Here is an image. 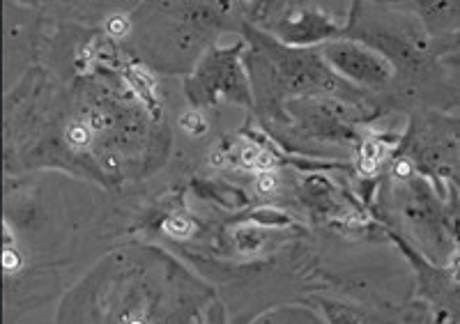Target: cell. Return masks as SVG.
<instances>
[{
	"instance_id": "5",
	"label": "cell",
	"mask_w": 460,
	"mask_h": 324,
	"mask_svg": "<svg viewBox=\"0 0 460 324\" xmlns=\"http://www.w3.org/2000/svg\"><path fill=\"white\" fill-rule=\"evenodd\" d=\"M258 156H260V152H258L256 147H244V152H242V161H244L246 166H258Z\"/></svg>"
},
{
	"instance_id": "4",
	"label": "cell",
	"mask_w": 460,
	"mask_h": 324,
	"mask_svg": "<svg viewBox=\"0 0 460 324\" xmlns=\"http://www.w3.org/2000/svg\"><path fill=\"white\" fill-rule=\"evenodd\" d=\"M106 25H108V30L113 32V35H118V37H120V35H125V32L129 30V23H127L122 16H113Z\"/></svg>"
},
{
	"instance_id": "8",
	"label": "cell",
	"mask_w": 460,
	"mask_h": 324,
	"mask_svg": "<svg viewBox=\"0 0 460 324\" xmlns=\"http://www.w3.org/2000/svg\"><path fill=\"white\" fill-rule=\"evenodd\" d=\"M132 324H141V322H132Z\"/></svg>"
},
{
	"instance_id": "6",
	"label": "cell",
	"mask_w": 460,
	"mask_h": 324,
	"mask_svg": "<svg viewBox=\"0 0 460 324\" xmlns=\"http://www.w3.org/2000/svg\"><path fill=\"white\" fill-rule=\"evenodd\" d=\"M272 163H274L272 154H260L258 156V168H272Z\"/></svg>"
},
{
	"instance_id": "1",
	"label": "cell",
	"mask_w": 460,
	"mask_h": 324,
	"mask_svg": "<svg viewBox=\"0 0 460 324\" xmlns=\"http://www.w3.org/2000/svg\"><path fill=\"white\" fill-rule=\"evenodd\" d=\"M163 228H166V232L175 234V237H184L186 230H189V223H186L184 218H170Z\"/></svg>"
},
{
	"instance_id": "2",
	"label": "cell",
	"mask_w": 460,
	"mask_h": 324,
	"mask_svg": "<svg viewBox=\"0 0 460 324\" xmlns=\"http://www.w3.org/2000/svg\"><path fill=\"white\" fill-rule=\"evenodd\" d=\"M182 126H184L186 131H191V133H200L205 129V124H203V120L198 117L196 113H189V115H184L182 117Z\"/></svg>"
},
{
	"instance_id": "7",
	"label": "cell",
	"mask_w": 460,
	"mask_h": 324,
	"mask_svg": "<svg viewBox=\"0 0 460 324\" xmlns=\"http://www.w3.org/2000/svg\"><path fill=\"white\" fill-rule=\"evenodd\" d=\"M272 186H274V180H272V177H265V180H260V189H265V191H269V189H272Z\"/></svg>"
},
{
	"instance_id": "3",
	"label": "cell",
	"mask_w": 460,
	"mask_h": 324,
	"mask_svg": "<svg viewBox=\"0 0 460 324\" xmlns=\"http://www.w3.org/2000/svg\"><path fill=\"white\" fill-rule=\"evenodd\" d=\"M67 136H69V140H72L74 145H85L88 143V129L85 126H69V131H67Z\"/></svg>"
}]
</instances>
